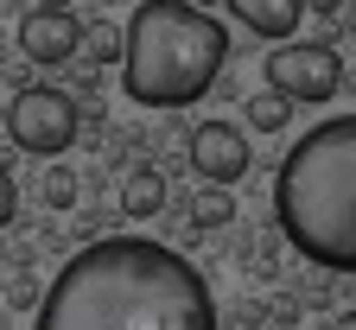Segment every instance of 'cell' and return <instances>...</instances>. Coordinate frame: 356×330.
<instances>
[{
    "label": "cell",
    "instance_id": "6da1fadb",
    "mask_svg": "<svg viewBox=\"0 0 356 330\" xmlns=\"http://www.w3.org/2000/svg\"><path fill=\"white\" fill-rule=\"evenodd\" d=\"M32 330H216V299L178 248L147 235H102L38 292Z\"/></svg>",
    "mask_w": 356,
    "mask_h": 330
},
{
    "label": "cell",
    "instance_id": "7a4b0ae2",
    "mask_svg": "<svg viewBox=\"0 0 356 330\" xmlns=\"http://www.w3.org/2000/svg\"><path fill=\"white\" fill-rule=\"evenodd\" d=\"M274 229L312 267L356 279V108L293 140L274 172Z\"/></svg>",
    "mask_w": 356,
    "mask_h": 330
},
{
    "label": "cell",
    "instance_id": "3957f363",
    "mask_svg": "<svg viewBox=\"0 0 356 330\" xmlns=\"http://www.w3.org/2000/svg\"><path fill=\"white\" fill-rule=\"evenodd\" d=\"M222 64H229V32L191 0H140L121 32V89L127 102L159 115H178L210 96Z\"/></svg>",
    "mask_w": 356,
    "mask_h": 330
},
{
    "label": "cell",
    "instance_id": "277c9868",
    "mask_svg": "<svg viewBox=\"0 0 356 330\" xmlns=\"http://www.w3.org/2000/svg\"><path fill=\"white\" fill-rule=\"evenodd\" d=\"M7 140L32 159H64L76 140H83V115L76 96L58 83H26L19 96L7 102Z\"/></svg>",
    "mask_w": 356,
    "mask_h": 330
},
{
    "label": "cell",
    "instance_id": "5b68a950",
    "mask_svg": "<svg viewBox=\"0 0 356 330\" xmlns=\"http://www.w3.org/2000/svg\"><path fill=\"white\" fill-rule=\"evenodd\" d=\"M343 58H337V44L331 38H293V44H274L267 51V64H261V76H267V89H274L280 102H331L337 89H343Z\"/></svg>",
    "mask_w": 356,
    "mask_h": 330
},
{
    "label": "cell",
    "instance_id": "8992f818",
    "mask_svg": "<svg viewBox=\"0 0 356 330\" xmlns=\"http://www.w3.org/2000/svg\"><path fill=\"white\" fill-rule=\"evenodd\" d=\"M185 159H191V172H197L204 184L236 191V184L248 178V165H254V147H248V133H242L236 121H197Z\"/></svg>",
    "mask_w": 356,
    "mask_h": 330
},
{
    "label": "cell",
    "instance_id": "52a82bcc",
    "mask_svg": "<svg viewBox=\"0 0 356 330\" xmlns=\"http://www.w3.org/2000/svg\"><path fill=\"white\" fill-rule=\"evenodd\" d=\"M13 38H19V58H26V64L58 70V64L76 58V44H83V19H76V7H26Z\"/></svg>",
    "mask_w": 356,
    "mask_h": 330
},
{
    "label": "cell",
    "instance_id": "ba28073f",
    "mask_svg": "<svg viewBox=\"0 0 356 330\" xmlns=\"http://www.w3.org/2000/svg\"><path fill=\"white\" fill-rule=\"evenodd\" d=\"M229 19L248 26L254 38H280V44H293V32L305 26V0H229Z\"/></svg>",
    "mask_w": 356,
    "mask_h": 330
},
{
    "label": "cell",
    "instance_id": "9c48e42d",
    "mask_svg": "<svg viewBox=\"0 0 356 330\" xmlns=\"http://www.w3.org/2000/svg\"><path fill=\"white\" fill-rule=\"evenodd\" d=\"M115 210H121L127 222L159 216V210H165V172H159V165H127L121 191H115Z\"/></svg>",
    "mask_w": 356,
    "mask_h": 330
},
{
    "label": "cell",
    "instance_id": "30bf717a",
    "mask_svg": "<svg viewBox=\"0 0 356 330\" xmlns=\"http://www.w3.org/2000/svg\"><path fill=\"white\" fill-rule=\"evenodd\" d=\"M236 222V191H216V184H197L191 191V229L210 235V229H229Z\"/></svg>",
    "mask_w": 356,
    "mask_h": 330
},
{
    "label": "cell",
    "instance_id": "8fae6325",
    "mask_svg": "<svg viewBox=\"0 0 356 330\" xmlns=\"http://www.w3.org/2000/svg\"><path fill=\"white\" fill-rule=\"evenodd\" d=\"M242 121H248L254 133H286V127H293V102H280L274 89H261V96H248Z\"/></svg>",
    "mask_w": 356,
    "mask_h": 330
},
{
    "label": "cell",
    "instance_id": "7c38bea8",
    "mask_svg": "<svg viewBox=\"0 0 356 330\" xmlns=\"http://www.w3.org/2000/svg\"><path fill=\"white\" fill-rule=\"evenodd\" d=\"M83 64H89V70L121 64V32H115V26H83Z\"/></svg>",
    "mask_w": 356,
    "mask_h": 330
},
{
    "label": "cell",
    "instance_id": "4fadbf2b",
    "mask_svg": "<svg viewBox=\"0 0 356 330\" xmlns=\"http://www.w3.org/2000/svg\"><path fill=\"white\" fill-rule=\"evenodd\" d=\"M38 197L51 204V210H76L83 184H76V172H70V165H51V172H44V184H38Z\"/></svg>",
    "mask_w": 356,
    "mask_h": 330
},
{
    "label": "cell",
    "instance_id": "5bb4252c",
    "mask_svg": "<svg viewBox=\"0 0 356 330\" xmlns=\"http://www.w3.org/2000/svg\"><path fill=\"white\" fill-rule=\"evenodd\" d=\"M19 216V184H13V172H7V159H0V229H7Z\"/></svg>",
    "mask_w": 356,
    "mask_h": 330
},
{
    "label": "cell",
    "instance_id": "9a60e30c",
    "mask_svg": "<svg viewBox=\"0 0 356 330\" xmlns=\"http://www.w3.org/2000/svg\"><path fill=\"white\" fill-rule=\"evenodd\" d=\"M7 299H13L19 311H26V305H38V279H32V273H19L13 286H7Z\"/></svg>",
    "mask_w": 356,
    "mask_h": 330
},
{
    "label": "cell",
    "instance_id": "2e32d148",
    "mask_svg": "<svg viewBox=\"0 0 356 330\" xmlns=\"http://www.w3.org/2000/svg\"><path fill=\"white\" fill-rule=\"evenodd\" d=\"M312 13H318V19H325V26H337V19H343V13H350V7H343V0H312Z\"/></svg>",
    "mask_w": 356,
    "mask_h": 330
},
{
    "label": "cell",
    "instance_id": "e0dca14e",
    "mask_svg": "<svg viewBox=\"0 0 356 330\" xmlns=\"http://www.w3.org/2000/svg\"><path fill=\"white\" fill-rule=\"evenodd\" d=\"M274 324H299V299L280 292V299H274Z\"/></svg>",
    "mask_w": 356,
    "mask_h": 330
},
{
    "label": "cell",
    "instance_id": "ac0fdd59",
    "mask_svg": "<svg viewBox=\"0 0 356 330\" xmlns=\"http://www.w3.org/2000/svg\"><path fill=\"white\" fill-rule=\"evenodd\" d=\"M325 330H356V305H350V311H337V317H331Z\"/></svg>",
    "mask_w": 356,
    "mask_h": 330
}]
</instances>
